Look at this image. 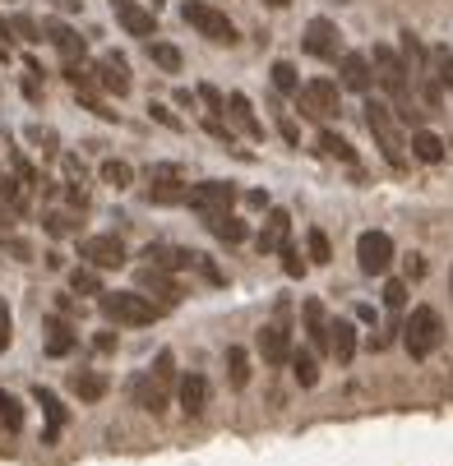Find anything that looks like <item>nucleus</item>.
Segmentation results:
<instances>
[{"mask_svg":"<svg viewBox=\"0 0 453 466\" xmlns=\"http://www.w3.org/2000/svg\"><path fill=\"white\" fill-rule=\"evenodd\" d=\"M112 10H116V23L130 33V37H153V29H157V14L153 10H144L139 0H112Z\"/></svg>","mask_w":453,"mask_h":466,"instance_id":"nucleus-13","label":"nucleus"},{"mask_svg":"<svg viewBox=\"0 0 453 466\" xmlns=\"http://www.w3.org/2000/svg\"><path fill=\"white\" fill-rule=\"evenodd\" d=\"M180 19L190 23L199 37L218 42V46H231V42H236V23H231L218 5H208V0H185V5H180Z\"/></svg>","mask_w":453,"mask_h":466,"instance_id":"nucleus-5","label":"nucleus"},{"mask_svg":"<svg viewBox=\"0 0 453 466\" xmlns=\"http://www.w3.org/2000/svg\"><path fill=\"white\" fill-rule=\"evenodd\" d=\"M148 61L157 65V70H163V74H180V51L172 46V42H148Z\"/></svg>","mask_w":453,"mask_h":466,"instance_id":"nucleus-31","label":"nucleus"},{"mask_svg":"<svg viewBox=\"0 0 453 466\" xmlns=\"http://www.w3.org/2000/svg\"><path fill=\"white\" fill-rule=\"evenodd\" d=\"M259 351H264V365H287L291 361V333H287V323H264V333H259Z\"/></svg>","mask_w":453,"mask_h":466,"instance_id":"nucleus-16","label":"nucleus"},{"mask_svg":"<svg viewBox=\"0 0 453 466\" xmlns=\"http://www.w3.org/2000/svg\"><path fill=\"white\" fill-rule=\"evenodd\" d=\"M273 121H278V134H282V139H287V144H301V129H297V121H291L287 112H278Z\"/></svg>","mask_w":453,"mask_h":466,"instance_id":"nucleus-48","label":"nucleus"},{"mask_svg":"<svg viewBox=\"0 0 453 466\" xmlns=\"http://www.w3.org/2000/svg\"><path fill=\"white\" fill-rule=\"evenodd\" d=\"M65 176H70L74 185H84V162H79V157H65Z\"/></svg>","mask_w":453,"mask_h":466,"instance_id":"nucleus-49","label":"nucleus"},{"mask_svg":"<svg viewBox=\"0 0 453 466\" xmlns=\"http://www.w3.org/2000/svg\"><path fill=\"white\" fill-rule=\"evenodd\" d=\"M97 310L121 328H144L163 314V305H153V295H144V291H102Z\"/></svg>","mask_w":453,"mask_h":466,"instance_id":"nucleus-3","label":"nucleus"},{"mask_svg":"<svg viewBox=\"0 0 453 466\" xmlns=\"http://www.w3.org/2000/svg\"><path fill=\"white\" fill-rule=\"evenodd\" d=\"M79 259L93 263V268L102 272V268H121L130 254H125V240H121L116 231H106V236H88L84 245H79Z\"/></svg>","mask_w":453,"mask_h":466,"instance_id":"nucleus-8","label":"nucleus"},{"mask_svg":"<svg viewBox=\"0 0 453 466\" xmlns=\"http://www.w3.org/2000/svg\"><path fill=\"white\" fill-rule=\"evenodd\" d=\"M306 250H310V263H329L333 259V245H329V236L319 231V227L306 231Z\"/></svg>","mask_w":453,"mask_h":466,"instance_id":"nucleus-36","label":"nucleus"},{"mask_svg":"<svg viewBox=\"0 0 453 466\" xmlns=\"http://www.w3.org/2000/svg\"><path fill=\"white\" fill-rule=\"evenodd\" d=\"M139 259H148L153 268H167V272H180V268H195L199 263V254L195 250H180V245H148Z\"/></svg>","mask_w":453,"mask_h":466,"instance_id":"nucleus-19","label":"nucleus"},{"mask_svg":"<svg viewBox=\"0 0 453 466\" xmlns=\"http://www.w3.org/2000/svg\"><path fill=\"white\" fill-rule=\"evenodd\" d=\"M139 291L144 295H157L163 305H176V300H180V287L172 282V272L167 268H153V263L139 272Z\"/></svg>","mask_w":453,"mask_h":466,"instance_id":"nucleus-20","label":"nucleus"},{"mask_svg":"<svg viewBox=\"0 0 453 466\" xmlns=\"http://www.w3.org/2000/svg\"><path fill=\"white\" fill-rule=\"evenodd\" d=\"M319 153H324V157H338V162H348V167L357 162V148L342 139V134H333V129H319Z\"/></svg>","mask_w":453,"mask_h":466,"instance_id":"nucleus-30","label":"nucleus"},{"mask_svg":"<svg viewBox=\"0 0 453 466\" xmlns=\"http://www.w3.org/2000/svg\"><path fill=\"white\" fill-rule=\"evenodd\" d=\"M0 420H5V429H19L23 425V411H19V402L10 393H0Z\"/></svg>","mask_w":453,"mask_h":466,"instance_id":"nucleus-43","label":"nucleus"},{"mask_svg":"<svg viewBox=\"0 0 453 466\" xmlns=\"http://www.w3.org/2000/svg\"><path fill=\"white\" fill-rule=\"evenodd\" d=\"M282 272H287V278H301V272H306V259L297 254V245H282Z\"/></svg>","mask_w":453,"mask_h":466,"instance_id":"nucleus-44","label":"nucleus"},{"mask_svg":"<svg viewBox=\"0 0 453 466\" xmlns=\"http://www.w3.org/2000/svg\"><path fill=\"white\" fill-rule=\"evenodd\" d=\"M93 346H97V351H116V333H97Z\"/></svg>","mask_w":453,"mask_h":466,"instance_id":"nucleus-50","label":"nucleus"},{"mask_svg":"<svg viewBox=\"0 0 453 466\" xmlns=\"http://www.w3.org/2000/svg\"><path fill=\"white\" fill-rule=\"evenodd\" d=\"M33 397H38V406L46 411V438H56V434L65 429V406H61V397L51 393V388H42V383L33 388Z\"/></svg>","mask_w":453,"mask_h":466,"instance_id":"nucleus-26","label":"nucleus"},{"mask_svg":"<svg viewBox=\"0 0 453 466\" xmlns=\"http://www.w3.org/2000/svg\"><path fill=\"white\" fill-rule=\"evenodd\" d=\"M93 84H97L102 93H112V97H125V93H130V65H125L121 56H102V61L93 65Z\"/></svg>","mask_w":453,"mask_h":466,"instance_id":"nucleus-14","label":"nucleus"},{"mask_svg":"<svg viewBox=\"0 0 453 466\" xmlns=\"http://www.w3.org/2000/svg\"><path fill=\"white\" fill-rule=\"evenodd\" d=\"M269 5H273V10H282V5H291V0H269Z\"/></svg>","mask_w":453,"mask_h":466,"instance_id":"nucleus-51","label":"nucleus"},{"mask_svg":"<svg viewBox=\"0 0 453 466\" xmlns=\"http://www.w3.org/2000/svg\"><path fill=\"white\" fill-rule=\"evenodd\" d=\"M176 397H180V411H185V416H204L213 388H208V379H204V374H185V379H180V388H176Z\"/></svg>","mask_w":453,"mask_h":466,"instance_id":"nucleus-17","label":"nucleus"},{"mask_svg":"<svg viewBox=\"0 0 453 466\" xmlns=\"http://www.w3.org/2000/svg\"><path fill=\"white\" fill-rule=\"evenodd\" d=\"M190 204L199 217H208V212H227L231 204H236V185L231 180H204V185H190Z\"/></svg>","mask_w":453,"mask_h":466,"instance_id":"nucleus-9","label":"nucleus"},{"mask_svg":"<svg viewBox=\"0 0 453 466\" xmlns=\"http://www.w3.org/2000/svg\"><path fill=\"white\" fill-rule=\"evenodd\" d=\"M204 222H208V231L218 236L222 245H241V240L250 236V227H246V222H241V217H236L231 208H227V212H208Z\"/></svg>","mask_w":453,"mask_h":466,"instance_id":"nucleus-24","label":"nucleus"},{"mask_svg":"<svg viewBox=\"0 0 453 466\" xmlns=\"http://www.w3.org/2000/svg\"><path fill=\"white\" fill-rule=\"evenodd\" d=\"M157 5H163V0H153V10H157Z\"/></svg>","mask_w":453,"mask_h":466,"instance_id":"nucleus-52","label":"nucleus"},{"mask_svg":"<svg viewBox=\"0 0 453 466\" xmlns=\"http://www.w3.org/2000/svg\"><path fill=\"white\" fill-rule=\"evenodd\" d=\"M352 355H357V328L348 319H338L333 323V361L338 365H352Z\"/></svg>","mask_w":453,"mask_h":466,"instance_id":"nucleus-28","label":"nucleus"},{"mask_svg":"<svg viewBox=\"0 0 453 466\" xmlns=\"http://www.w3.org/2000/svg\"><path fill=\"white\" fill-rule=\"evenodd\" d=\"M287 365H291V374H297L301 388H315V383H319V361H315L310 351H291Z\"/></svg>","mask_w":453,"mask_h":466,"instance_id":"nucleus-32","label":"nucleus"},{"mask_svg":"<svg viewBox=\"0 0 453 466\" xmlns=\"http://www.w3.org/2000/svg\"><path fill=\"white\" fill-rule=\"evenodd\" d=\"M357 263L365 278H384L389 263H393V240L384 231H361L357 236Z\"/></svg>","mask_w":453,"mask_h":466,"instance_id":"nucleus-7","label":"nucleus"},{"mask_svg":"<svg viewBox=\"0 0 453 466\" xmlns=\"http://www.w3.org/2000/svg\"><path fill=\"white\" fill-rule=\"evenodd\" d=\"M10 29H14L23 42H42V29H38V23H33L29 14H14V19H10Z\"/></svg>","mask_w":453,"mask_h":466,"instance_id":"nucleus-45","label":"nucleus"},{"mask_svg":"<svg viewBox=\"0 0 453 466\" xmlns=\"http://www.w3.org/2000/svg\"><path fill=\"white\" fill-rule=\"evenodd\" d=\"M70 393L79 402H102L106 393H112V383H106V374H97V370H74L70 374Z\"/></svg>","mask_w":453,"mask_h":466,"instance_id":"nucleus-22","label":"nucleus"},{"mask_svg":"<svg viewBox=\"0 0 453 466\" xmlns=\"http://www.w3.org/2000/svg\"><path fill=\"white\" fill-rule=\"evenodd\" d=\"M199 102L208 106V116H227V97L213 88V84H199Z\"/></svg>","mask_w":453,"mask_h":466,"instance_id":"nucleus-42","label":"nucleus"},{"mask_svg":"<svg viewBox=\"0 0 453 466\" xmlns=\"http://www.w3.org/2000/svg\"><path fill=\"white\" fill-rule=\"evenodd\" d=\"M287 236H291V212H287V208H269V217H264V227H259V236H255L259 254H273V250H282V245H287Z\"/></svg>","mask_w":453,"mask_h":466,"instance_id":"nucleus-15","label":"nucleus"},{"mask_svg":"<svg viewBox=\"0 0 453 466\" xmlns=\"http://www.w3.org/2000/svg\"><path fill=\"white\" fill-rule=\"evenodd\" d=\"M42 33L61 56H84V37H79L74 29H65V23H42Z\"/></svg>","mask_w":453,"mask_h":466,"instance_id":"nucleus-27","label":"nucleus"},{"mask_svg":"<svg viewBox=\"0 0 453 466\" xmlns=\"http://www.w3.org/2000/svg\"><path fill=\"white\" fill-rule=\"evenodd\" d=\"M70 291H74V295H102V278H97V268H93V263L70 268Z\"/></svg>","mask_w":453,"mask_h":466,"instance_id":"nucleus-29","label":"nucleus"},{"mask_svg":"<svg viewBox=\"0 0 453 466\" xmlns=\"http://www.w3.org/2000/svg\"><path fill=\"white\" fill-rule=\"evenodd\" d=\"M273 88L287 93V97L301 93V74H297V65H291V61H278V65H273Z\"/></svg>","mask_w":453,"mask_h":466,"instance_id":"nucleus-35","label":"nucleus"},{"mask_svg":"<svg viewBox=\"0 0 453 466\" xmlns=\"http://www.w3.org/2000/svg\"><path fill=\"white\" fill-rule=\"evenodd\" d=\"M306 51L319 61H342V33H338V23L329 19H310V29H306Z\"/></svg>","mask_w":453,"mask_h":466,"instance_id":"nucleus-11","label":"nucleus"},{"mask_svg":"<svg viewBox=\"0 0 453 466\" xmlns=\"http://www.w3.org/2000/svg\"><path fill=\"white\" fill-rule=\"evenodd\" d=\"M10 162H14V176H19L23 185H42V176H38V167H33V162H29V157H23L19 148H10Z\"/></svg>","mask_w":453,"mask_h":466,"instance_id":"nucleus-41","label":"nucleus"},{"mask_svg":"<svg viewBox=\"0 0 453 466\" xmlns=\"http://www.w3.org/2000/svg\"><path fill=\"white\" fill-rule=\"evenodd\" d=\"M370 65H375L380 88L393 97V116L412 125L416 121V106H412V88H407V65L398 61V51L393 46H375V51H370Z\"/></svg>","mask_w":453,"mask_h":466,"instance_id":"nucleus-1","label":"nucleus"},{"mask_svg":"<svg viewBox=\"0 0 453 466\" xmlns=\"http://www.w3.org/2000/svg\"><path fill=\"white\" fill-rule=\"evenodd\" d=\"M135 406H139V411H153V416H157V411L167 406V383L157 379L153 370L135 379Z\"/></svg>","mask_w":453,"mask_h":466,"instance_id":"nucleus-21","label":"nucleus"},{"mask_svg":"<svg viewBox=\"0 0 453 466\" xmlns=\"http://www.w3.org/2000/svg\"><path fill=\"white\" fill-rule=\"evenodd\" d=\"M403 305H407V282L389 278V282H384V310H393V314H398Z\"/></svg>","mask_w":453,"mask_h":466,"instance_id":"nucleus-40","label":"nucleus"},{"mask_svg":"<svg viewBox=\"0 0 453 466\" xmlns=\"http://www.w3.org/2000/svg\"><path fill=\"white\" fill-rule=\"evenodd\" d=\"M412 157L425 162V167H440V162L449 157V144L440 139L435 129H412Z\"/></svg>","mask_w":453,"mask_h":466,"instance_id":"nucleus-23","label":"nucleus"},{"mask_svg":"<svg viewBox=\"0 0 453 466\" xmlns=\"http://www.w3.org/2000/svg\"><path fill=\"white\" fill-rule=\"evenodd\" d=\"M365 125H370V134H375L380 157L389 162L393 171H407V144H403V129H398L393 106H389V102H375V97H365Z\"/></svg>","mask_w":453,"mask_h":466,"instance_id":"nucleus-2","label":"nucleus"},{"mask_svg":"<svg viewBox=\"0 0 453 466\" xmlns=\"http://www.w3.org/2000/svg\"><path fill=\"white\" fill-rule=\"evenodd\" d=\"M10 337H14V319H10V305H5V295H0V351L10 346Z\"/></svg>","mask_w":453,"mask_h":466,"instance_id":"nucleus-47","label":"nucleus"},{"mask_svg":"<svg viewBox=\"0 0 453 466\" xmlns=\"http://www.w3.org/2000/svg\"><path fill=\"white\" fill-rule=\"evenodd\" d=\"M338 84L348 93H370V84H375V65H370V56H361V51H342L338 61Z\"/></svg>","mask_w":453,"mask_h":466,"instance_id":"nucleus-12","label":"nucleus"},{"mask_svg":"<svg viewBox=\"0 0 453 466\" xmlns=\"http://www.w3.org/2000/svg\"><path fill=\"white\" fill-rule=\"evenodd\" d=\"M431 65H435V79H440V84H444V88H453V56H449L444 46H435V51H431Z\"/></svg>","mask_w":453,"mask_h":466,"instance_id":"nucleus-39","label":"nucleus"},{"mask_svg":"<svg viewBox=\"0 0 453 466\" xmlns=\"http://www.w3.org/2000/svg\"><path fill=\"white\" fill-rule=\"evenodd\" d=\"M148 116H153L157 125H167V129H185V125H180V116L172 112V106H163V102H153V106H148Z\"/></svg>","mask_w":453,"mask_h":466,"instance_id":"nucleus-46","label":"nucleus"},{"mask_svg":"<svg viewBox=\"0 0 453 466\" xmlns=\"http://www.w3.org/2000/svg\"><path fill=\"white\" fill-rule=\"evenodd\" d=\"M102 180L112 185V189H125L130 180H135V167H130V162H121V157H106V162H102Z\"/></svg>","mask_w":453,"mask_h":466,"instance_id":"nucleus-34","label":"nucleus"},{"mask_svg":"<svg viewBox=\"0 0 453 466\" xmlns=\"http://www.w3.org/2000/svg\"><path fill=\"white\" fill-rule=\"evenodd\" d=\"M148 199L153 204H185L190 199V185H180V176H153Z\"/></svg>","mask_w":453,"mask_h":466,"instance_id":"nucleus-25","label":"nucleus"},{"mask_svg":"<svg viewBox=\"0 0 453 466\" xmlns=\"http://www.w3.org/2000/svg\"><path fill=\"white\" fill-rule=\"evenodd\" d=\"M297 106L310 121H329L342 112V84H333V79H306L297 93Z\"/></svg>","mask_w":453,"mask_h":466,"instance_id":"nucleus-6","label":"nucleus"},{"mask_svg":"<svg viewBox=\"0 0 453 466\" xmlns=\"http://www.w3.org/2000/svg\"><path fill=\"white\" fill-rule=\"evenodd\" d=\"M46 231L51 236H74L79 231V217L74 212H46Z\"/></svg>","mask_w":453,"mask_h":466,"instance_id":"nucleus-38","label":"nucleus"},{"mask_svg":"<svg viewBox=\"0 0 453 466\" xmlns=\"http://www.w3.org/2000/svg\"><path fill=\"white\" fill-rule=\"evenodd\" d=\"M227 121L241 129L246 139H264V121L255 116V106H250L246 93H231V97H227Z\"/></svg>","mask_w":453,"mask_h":466,"instance_id":"nucleus-18","label":"nucleus"},{"mask_svg":"<svg viewBox=\"0 0 453 466\" xmlns=\"http://www.w3.org/2000/svg\"><path fill=\"white\" fill-rule=\"evenodd\" d=\"M79 346V333H70V328H51L46 337V355H70Z\"/></svg>","mask_w":453,"mask_h":466,"instance_id":"nucleus-37","label":"nucleus"},{"mask_svg":"<svg viewBox=\"0 0 453 466\" xmlns=\"http://www.w3.org/2000/svg\"><path fill=\"white\" fill-rule=\"evenodd\" d=\"M440 342H444V319H440V310L416 305L407 314V323H403V346H407V355H412V361H431V355L440 351Z\"/></svg>","mask_w":453,"mask_h":466,"instance_id":"nucleus-4","label":"nucleus"},{"mask_svg":"<svg viewBox=\"0 0 453 466\" xmlns=\"http://www.w3.org/2000/svg\"><path fill=\"white\" fill-rule=\"evenodd\" d=\"M227 379H231V388H246L250 383V355L241 346H227Z\"/></svg>","mask_w":453,"mask_h":466,"instance_id":"nucleus-33","label":"nucleus"},{"mask_svg":"<svg viewBox=\"0 0 453 466\" xmlns=\"http://www.w3.org/2000/svg\"><path fill=\"white\" fill-rule=\"evenodd\" d=\"M301 314H306V337H310V351L315 355H333V319H329V310H324V300H306L301 305Z\"/></svg>","mask_w":453,"mask_h":466,"instance_id":"nucleus-10","label":"nucleus"}]
</instances>
